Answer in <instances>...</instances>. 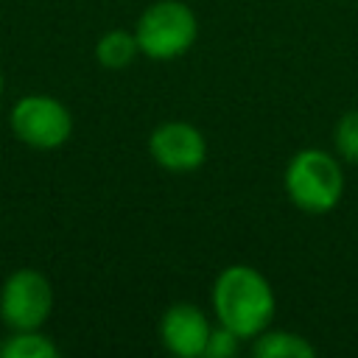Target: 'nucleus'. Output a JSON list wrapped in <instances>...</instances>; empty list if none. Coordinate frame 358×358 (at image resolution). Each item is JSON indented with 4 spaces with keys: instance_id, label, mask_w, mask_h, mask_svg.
<instances>
[{
    "instance_id": "obj_11",
    "label": "nucleus",
    "mask_w": 358,
    "mask_h": 358,
    "mask_svg": "<svg viewBox=\"0 0 358 358\" xmlns=\"http://www.w3.org/2000/svg\"><path fill=\"white\" fill-rule=\"evenodd\" d=\"M333 145L341 159L358 165V109L344 112L333 126Z\"/></svg>"
},
{
    "instance_id": "obj_3",
    "label": "nucleus",
    "mask_w": 358,
    "mask_h": 358,
    "mask_svg": "<svg viewBox=\"0 0 358 358\" xmlns=\"http://www.w3.org/2000/svg\"><path fill=\"white\" fill-rule=\"evenodd\" d=\"M134 36L140 53L157 62H168L190 50L199 36V20L182 0H157L140 14Z\"/></svg>"
},
{
    "instance_id": "obj_10",
    "label": "nucleus",
    "mask_w": 358,
    "mask_h": 358,
    "mask_svg": "<svg viewBox=\"0 0 358 358\" xmlns=\"http://www.w3.org/2000/svg\"><path fill=\"white\" fill-rule=\"evenodd\" d=\"M59 347L39 330H8L0 341V358H56Z\"/></svg>"
},
{
    "instance_id": "obj_9",
    "label": "nucleus",
    "mask_w": 358,
    "mask_h": 358,
    "mask_svg": "<svg viewBox=\"0 0 358 358\" xmlns=\"http://www.w3.org/2000/svg\"><path fill=\"white\" fill-rule=\"evenodd\" d=\"M137 53H140V45H137L134 31L115 28V31H106L95 42V59L106 70H123V67H129Z\"/></svg>"
},
{
    "instance_id": "obj_1",
    "label": "nucleus",
    "mask_w": 358,
    "mask_h": 358,
    "mask_svg": "<svg viewBox=\"0 0 358 358\" xmlns=\"http://www.w3.org/2000/svg\"><path fill=\"white\" fill-rule=\"evenodd\" d=\"M213 310L218 324L229 327L241 338H255L271 324L274 291L257 268L235 263L215 277Z\"/></svg>"
},
{
    "instance_id": "obj_6",
    "label": "nucleus",
    "mask_w": 358,
    "mask_h": 358,
    "mask_svg": "<svg viewBox=\"0 0 358 358\" xmlns=\"http://www.w3.org/2000/svg\"><path fill=\"white\" fill-rule=\"evenodd\" d=\"M148 154L151 159L173 173H187L204 165L207 159V140L204 134L185 120H168L159 123L148 137Z\"/></svg>"
},
{
    "instance_id": "obj_13",
    "label": "nucleus",
    "mask_w": 358,
    "mask_h": 358,
    "mask_svg": "<svg viewBox=\"0 0 358 358\" xmlns=\"http://www.w3.org/2000/svg\"><path fill=\"white\" fill-rule=\"evenodd\" d=\"M0 98H3V70H0Z\"/></svg>"
},
{
    "instance_id": "obj_5",
    "label": "nucleus",
    "mask_w": 358,
    "mask_h": 358,
    "mask_svg": "<svg viewBox=\"0 0 358 358\" xmlns=\"http://www.w3.org/2000/svg\"><path fill=\"white\" fill-rule=\"evenodd\" d=\"M53 310V285L36 268H17L0 288V322L8 330H39Z\"/></svg>"
},
{
    "instance_id": "obj_4",
    "label": "nucleus",
    "mask_w": 358,
    "mask_h": 358,
    "mask_svg": "<svg viewBox=\"0 0 358 358\" xmlns=\"http://www.w3.org/2000/svg\"><path fill=\"white\" fill-rule=\"evenodd\" d=\"M11 134L36 151H53L73 134L70 109L53 95H22L8 112Z\"/></svg>"
},
{
    "instance_id": "obj_2",
    "label": "nucleus",
    "mask_w": 358,
    "mask_h": 358,
    "mask_svg": "<svg viewBox=\"0 0 358 358\" xmlns=\"http://www.w3.org/2000/svg\"><path fill=\"white\" fill-rule=\"evenodd\" d=\"M285 193L294 207L322 215L330 213L344 193V173L333 154L322 148H302L285 168Z\"/></svg>"
},
{
    "instance_id": "obj_7",
    "label": "nucleus",
    "mask_w": 358,
    "mask_h": 358,
    "mask_svg": "<svg viewBox=\"0 0 358 358\" xmlns=\"http://www.w3.org/2000/svg\"><path fill=\"white\" fill-rule=\"evenodd\" d=\"M210 322L201 313V308L190 302H176L171 305L162 319H159V338L168 352L179 358H196L204 355L207 338H210Z\"/></svg>"
},
{
    "instance_id": "obj_8",
    "label": "nucleus",
    "mask_w": 358,
    "mask_h": 358,
    "mask_svg": "<svg viewBox=\"0 0 358 358\" xmlns=\"http://www.w3.org/2000/svg\"><path fill=\"white\" fill-rule=\"evenodd\" d=\"M252 352L257 358H313L316 355V347L310 341H305L302 336L296 333H288V330H263L255 336V344H252Z\"/></svg>"
},
{
    "instance_id": "obj_12",
    "label": "nucleus",
    "mask_w": 358,
    "mask_h": 358,
    "mask_svg": "<svg viewBox=\"0 0 358 358\" xmlns=\"http://www.w3.org/2000/svg\"><path fill=\"white\" fill-rule=\"evenodd\" d=\"M238 347H241V336H235L229 327L218 324L215 330H210L204 355H210V358H232L238 352Z\"/></svg>"
}]
</instances>
